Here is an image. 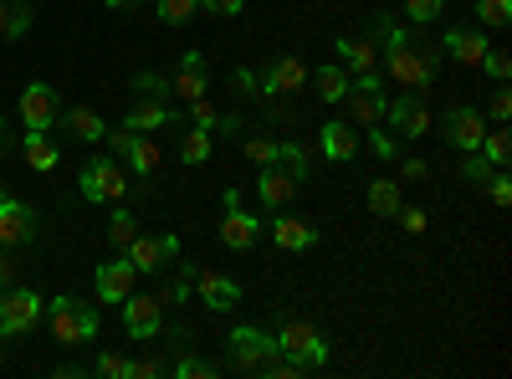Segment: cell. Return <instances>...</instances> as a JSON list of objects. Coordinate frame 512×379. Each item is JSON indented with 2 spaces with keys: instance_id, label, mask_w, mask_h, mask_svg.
<instances>
[{
  "instance_id": "cell-8",
  "label": "cell",
  "mask_w": 512,
  "mask_h": 379,
  "mask_svg": "<svg viewBox=\"0 0 512 379\" xmlns=\"http://www.w3.org/2000/svg\"><path fill=\"white\" fill-rule=\"evenodd\" d=\"M190 287L200 292V303H205L210 313H226V308L241 303V282L226 277V272H216V267H195V272H190Z\"/></svg>"
},
{
  "instance_id": "cell-5",
  "label": "cell",
  "mask_w": 512,
  "mask_h": 379,
  "mask_svg": "<svg viewBox=\"0 0 512 379\" xmlns=\"http://www.w3.org/2000/svg\"><path fill=\"white\" fill-rule=\"evenodd\" d=\"M272 339H277V354H287V359H303V364H308V374L328 364V344H323L318 323H308V318H287V323H277Z\"/></svg>"
},
{
  "instance_id": "cell-9",
  "label": "cell",
  "mask_w": 512,
  "mask_h": 379,
  "mask_svg": "<svg viewBox=\"0 0 512 379\" xmlns=\"http://www.w3.org/2000/svg\"><path fill=\"white\" fill-rule=\"evenodd\" d=\"M123 257L134 262V272H164L180 257V236H134L123 246Z\"/></svg>"
},
{
  "instance_id": "cell-15",
  "label": "cell",
  "mask_w": 512,
  "mask_h": 379,
  "mask_svg": "<svg viewBox=\"0 0 512 379\" xmlns=\"http://www.w3.org/2000/svg\"><path fill=\"white\" fill-rule=\"evenodd\" d=\"M57 123H62V134H72V139H82V144H103V139H108L103 113H98V108H88V103H77V108L57 113Z\"/></svg>"
},
{
  "instance_id": "cell-37",
  "label": "cell",
  "mask_w": 512,
  "mask_h": 379,
  "mask_svg": "<svg viewBox=\"0 0 512 379\" xmlns=\"http://www.w3.org/2000/svg\"><path fill=\"white\" fill-rule=\"evenodd\" d=\"M477 67H482L487 77H497V82H507V77H512V57H507V52H497V47H487V57H482Z\"/></svg>"
},
{
  "instance_id": "cell-16",
  "label": "cell",
  "mask_w": 512,
  "mask_h": 379,
  "mask_svg": "<svg viewBox=\"0 0 512 379\" xmlns=\"http://www.w3.org/2000/svg\"><path fill=\"white\" fill-rule=\"evenodd\" d=\"M134 282H139L134 262H128V257H113V262L98 267V298H103V303H123L128 292H134Z\"/></svg>"
},
{
  "instance_id": "cell-40",
  "label": "cell",
  "mask_w": 512,
  "mask_h": 379,
  "mask_svg": "<svg viewBox=\"0 0 512 379\" xmlns=\"http://www.w3.org/2000/svg\"><path fill=\"white\" fill-rule=\"evenodd\" d=\"M395 221H400V226H405L410 236H420L425 226H431V216H425L420 205H400V210H395Z\"/></svg>"
},
{
  "instance_id": "cell-7",
  "label": "cell",
  "mask_w": 512,
  "mask_h": 379,
  "mask_svg": "<svg viewBox=\"0 0 512 379\" xmlns=\"http://www.w3.org/2000/svg\"><path fill=\"white\" fill-rule=\"evenodd\" d=\"M77 190H82V200H93V205H113V200H123L128 180H123V170L113 159H93V164H82Z\"/></svg>"
},
{
  "instance_id": "cell-53",
  "label": "cell",
  "mask_w": 512,
  "mask_h": 379,
  "mask_svg": "<svg viewBox=\"0 0 512 379\" xmlns=\"http://www.w3.org/2000/svg\"><path fill=\"white\" fill-rule=\"evenodd\" d=\"M185 298H190V277H185V282H175V287H164V292H159V303H185Z\"/></svg>"
},
{
  "instance_id": "cell-36",
  "label": "cell",
  "mask_w": 512,
  "mask_h": 379,
  "mask_svg": "<svg viewBox=\"0 0 512 379\" xmlns=\"http://www.w3.org/2000/svg\"><path fill=\"white\" fill-rule=\"evenodd\" d=\"M175 374L180 379H216V364H205L200 354H180L175 359Z\"/></svg>"
},
{
  "instance_id": "cell-30",
  "label": "cell",
  "mask_w": 512,
  "mask_h": 379,
  "mask_svg": "<svg viewBox=\"0 0 512 379\" xmlns=\"http://www.w3.org/2000/svg\"><path fill=\"white\" fill-rule=\"evenodd\" d=\"M349 93V72L344 67H318V98L323 103H344Z\"/></svg>"
},
{
  "instance_id": "cell-34",
  "label": "cell",
  "mask_w": 512,
  "mask_h": 379,
  "mask_svg": "<svg viewBox=\"0 0 512 379\" xmlns=\"http://www.w3.org/2000/svg\"><path fill=\"white\" fill-rule=\"evenodd\" d=\"M195 11H200V0H159L164 26H185V21H195Z\"/></svg>"
},
{
  "instance_id": "cell-58",
  "label": "cell",
  "mask_w": 512,
  "mask_h": 379,
  "mask_svg": "<svg viewBox=\"0 0 512 379\" xmlns=\"http://www.w3.org/2000/svg\"><path fill=\"white\" fill-rule=\"evenodd\" d=\"M0 369H6V349H0Z\"/></svg>"
},
{
  "instance_id": "cell-50",
  "label": "cell",
  "mask_w": 512,
  "mask_h": 379,
  "mask_svg": "<svg viewBox=\"0 0 512 379\" xmlns=\"http://www.w3.org/2000/svg\"><path fill=\"white\" fill-rule=\"evenodd\" d=\"M487 190H492V200H497V205H507V200H512V185H507V175H497V170H492Z\"/></svg>"
},
{
  "instance_id": "cell-52",
  "label": "cell",
  "mask_w": 512,
  "mask_h": 379,
  "mask_svg": "<svg viewBox=\"0 0 512 379\" xmlns=\"http://www.w3.org/2000/svg\"><path fill=\"white\" fill-rule=\"evenodd\" d=\"M231 93H256V77H251L246 67H236V72H231Z\"/></svg>"
},
{
  "instance_id": "cell-22",
  "label": "cell",
  "mask_w": 512,
  "mask_h": 379,
  "mask_svg": "<svg viewBox=\"0 0 512 379\" xmlns=\"http://www.w3.org/2000/svg\"><path fill=\"white\" fill-rule=\"evenodd\" d=\"M344 103H349V118H354V129H369V123H384V93H364V88H349L344 93Z\"/></svg>"
},
{
  "instance_id": "cell-12",
  "label": "cell",
  "mask_w": 512,
  "mask_h": 379,
  "mask_svg": "<svg viewBox=\"0 0 512 379\" xmlns=\"http://www.w3.org/2000/svg\"><path fill=\"white\" fill-rule=\"evenodd\" d=\"M482 134H487L482 108H466V103L446 108V139H451L461 154H477V149H482Z\"/></svg>"
},
{
  "instance_id": "cell-33",
  "label": "cell",
  "mask_w": 512,
  "mask_h": 379,
  "mask_svg": "<svg viewBox=\"0 0 512 379\" xmlns=\"http://www.w3.org/2000/svg\"><path fill=\"white\" fill-rule=\"evenodd\" d=\"M210 149H216L210 129H190V134H185V144H180V159H185V164H205V159H210Z\"/></svg>"
},
{
  "instance_id": "cell-55",
  "label": "cell",
  "mask_w": 512,
  "mask_h": 379,
  "mask_svg": "<svg viewBox=\"0 0 512 379\" xmlns=\"http://www.w3.org/2000/svg\"><path fill=\"white\" fill-rule=\"evenodd\" d=\"M180 67H205V52H195V47H190V52H180Z\"/></svg>"
},
{
  "instance_id": "cell-38",
  "label": "cell",
  "mask_w": 512,
  "mask_h": 379,
  "mask_svg": "<svg viewBox=\"0 0 512 379\" xmlns=\"http://www.w3.org/2000/svg\"><path fill=\"white\" fill-rule=\"evenodd\" d=\"M185 108L195 113V129H210V134H216V123H221L216 103H210V98H195V103H185Z\"/></svg>"
},
{
  "instance_id": "cell-51",
  "label": "cell",
  "mask_w": 512,
  "mask_h": 379,
  "mask_svg": "<svg viewBox=\"0 0 512 379\" xmlns=\"http://www.w3.org/2000/svg\"><path fill=\"white\" fill-rule=\"evenodd\" d=\"M108 144H113V154H128V144H134V129H128V123H123V129H108Z\"/></svg>"
},
{
  "instance_id": "cell-43",
  "label": "cell",
  "mask_w": 512,
  "mask_h": 379,
  "mask_svg": "<svg viewBox=\"0 0 512 379\" xmlns=\"http://www.w3.org/2000/svg\"><path fill=\"white\" fill-rule=\"evenodd\" d=\"M405 16L425 26V21H436V16H441V0H405Z\"/></svg>"
},
{
  "instance_id": "cell-48",
  "label": "cell",
  "mask_w": 512,
  "mask_h": 379,
  "mask_svg": "<svg viewBox=\"0 0 512 379\" xmlns=\"http://www.w3.org/2000/svg\"><path fill=\"white\" fill-rule=\"evenodd\" d=\"M487 113H492L497 123H507V118H512V93H507V88H497V93H492V108H487Z\"/></svg>"
},
{
  "instance_id": "cell-35",
  "label": "cell",
  "mask_w": 512,
  "mask_h": 379,
  "mask_svg": "<svg viewBox=\"0 0 512 379\" xmlns=\"http://www.w3.org/2000/svg\"><path fill=\"white\" fill-rule=\"evenodd\" d=\"M477 16H482V26L502 31L512 21V0H477Z\"/></svg>"
},
{
  "instance_id": "cell-39",
  "label": "cell",
  "mask_w": 512,
  "mask_h": 379,
  "mask_svg": "<svg viewBox=\"0 0 512 379\" xmlns=\"http://www.w3.org/2000/svg\"><path fill=\"white\" fill-rule=\"evenodd\" d=\"M369 149H374L379 159H395V154H400V149H395V134L379 129V123H369Z\"/></svg>"
},
{
  "instance_id": "cell-10",
  "label": "cell",
  "mask_w": 512,
  "mask_h": 379,
  "mask_svg": "<svg viewBox=\"0 0 512 379\" xmlns=\"http://www.w3.org/2000/svg\"><path fill=\"white\" fill-rule=\"evenodd\" d=\"M36 231H41V221L26 200H11V195L0 200V246H31Z\"/></svg>"
},
{
  "instance_id": "cell-1",
  "label": "cell",
  "mask_w": 512,
  "mask_h": 379,
  "mask_svg": "<svg viewBox=\"0 0 512 379\" xmlns=\"http://www.w3.org/2000/svg\"><path fill=\"white\" fill-rule=\"evenodd\" d=\"M308 180V154L297 144H282L272 164H262V175H256V200H262L267 210H287V200L303 190Z\"/></svg>"
},
{
  "instance_id": "cell-3",
  "label": "cell",
  "mask_w": 512,
  "mask_h": 379,
  "mask_svg": "<svg viewBox=\"0 0 512 379\" xmlns=\"http://www.w3.org/2000/svg\"><path fill=\"white\" fill-rule=\"evenodd\" d=\"M226 359L236 374H272L277 364V339L262 328H231L226 333Z\"/></svg>"
},
{
  "instance_id": "cell-56",
  "label": "cell",
  "mask_w": 512,
  "mask_h": 379,
  "mask_svg": "<svg viewBox=\"0 0 512 379\" xmlns=\"http://www.w3.org/2000/svg\"><path fill=\"white\" fill-rule=\"evenodd\" d=\"M103 6H113V11H134L139 0H103Z\"/></svg>"
},
{
  "instance_id": "cell-23",
  "label": "cell",
  "mask_w": 512,
  "mask_h": 379,
  "mask_svg": "<svg viewBox=\"0 0 512 379\" xmlns=\"http://www.w3.org/2000/svg\"><path fill=\"white\" fill-rule=\"evenodd\" d=\"M272 236H277L282 251H308V246L318 241V231H313L303 216H277V221H272Z\"/></svg>"
},
{
  "instance_id": "cell-42",
  "label": "cell",
  "mask_w": 512,
  "mask_h": 379,
  "mask_svg": "<svg viewBox=\"0 0 512 379\" xmlns=\"http://www.w3.org/2000/svg\"><path fill=\"white\" fill-rule=\"evenodd\" d=\"M461 175L472 180V185H487V180H492V164H487L482 154H466V164H461Z\"/></svg>"
},
{
  "instance_id": "cell-28",
  "label": "cell",
  "mask_w": 512,
  "mask_h": 379,
  "mask_svg": "<svg viewBox=\"0 0 512 379\" xmlns=\"http://www.w3.org/2000/svg\"><path fill=\"white\" fill-rule=\"evenodd\" d=\"M369 210L374 216H395L400 210V185L395 180H369Z\"/></svg>"
},
{
  "instance_id": "cell-24",
  "label": "cell",
  "mask_w": 512,
  "mask_h": 379,
  "mask_svg": "<svg viewBox=\"0 0 512 379\" xmlns=\"http://www.w3.org/2000/svg\"><path fill=\"white\" fill-rule=\"evenodd\" d=\"M123 123H128L134 134H159V129H169V123H175V113H169L164 103H134Z\"/></svg>"
},
{
  "instance_id": "cell-11",
  "label": "cell",
  "mask_w": 512,
  "mask_h": 379,
  "mask_svg": "<svg viewBox=\"0 0 512 379\" xmlns=\"http://www.w3.org/2000/svg\"><path fill=\"white\" fill-rule=\"evenodd\" d=\"M57 93L47 88V82H26V93H21V123H26V134H47L52 123H57Z\"/></svg>"
},
{
  "instance_id": "cell-27",
  "label": "cell",
  "mask_w": 512,
  "mask_h": 379,
  "mask_svg": "<svg viewBox=\"0 0 512 379\" xmlns=\"http://www.w3.org/2000/svg\"><path fill=\"white\" fill-rule=\"evenodd\" d=\"M128 170H134V175H154L159 170V144L154 139H144V134H134V144H128Z\"/></svg>"
},
{
  "instance_id": "cell-29",
  "label": "cell",
  "mask_w": 512,
  "mask_h": 379,
  "mask_svg": "<svg viewBox=\"0 0 512 379\" xmlns=\"http://www.w3.org/2000/svg\"><path fill=\"white\" fill-rule=\"evenodd\" d=\"M169 93L185 98V103L205 98V67H180V72H175V82H169Z\"/></svg>"
},
{
  "instance_id": "cell-44",
  "label": "cell",
  "mask_w": 512,
  "mask_h": 379,
  "mask_svg": "<svg viewBox=\"0 0 512 379\" xmlns=\"http://www.w3.org/2000/svg\"><path fill=\"white\" fill-rule=\"evenodd\" d=\"M134 88H139V93H169V77L154 72V67H144V72L134 77Z\"/></svg>"
},
{
  "instance_id": "cell-20",
  "label": "cell",
  "mask_w": 512,
  "mask_h": 379,
  "mask_svg": "<svg viewBox=\"0 0 512 379\" xmlns=\"http://www.w3.org/2000/svg\"><path fill=\"white\" fill-rule=\"evenodd\" d=\"M338 57H344L354 72H374L379 67V36L364 31V36H338Z\"/></svg>"
},
{
  "instance_id": "cell-41",
  "label": "cell",
  "mask_w": 512,
  "mask_h": 379,
  "mask_svg": "<svg viewBox=\"0 0 512 379\" xmlns=\"http://www.w3.org/2000/svg\"><path fill=\"white\" fill-rule=\"evenodd\" d=\"M277 149H282V139H246V159H256V164H272Z\"/></svg>"
},
{
  "instance_id": "cell-54",
  "label": "cell",
  "mask_w": 512,
  "mask_h": 379,
  "mask_svg": "<svg viewBox=\"0 0 512 379\" xmlns=\"http://www.w3.org/2000/svg\"><path fill=\"white\" fill-rule=\"evenodd\" d=\"M405 180H425V159H405Z\"/></svg>"
},
{
  "instance_id": "cell-13",
  "label": "cell",
  "mask_w": 512,
  "mask_h": 379,
  "mask_svg": "<svg viewBox=\"0 0 512 379\" xmlns=\"http://www.w3.org/2000/svg\"><path fill=\"white\" fill-rule=\"evenodd\" d=\"M384 118H390V134L395 139H425V129H431V108L420 103V93L384 103Z\"/></svg>"
},
{
  "instance_id": "cell-46",
  "label": "cell",
  "mask_w": 512,
  "mask_h": 379,
  "mask_svg": "<svg viewBox=\"0 0 512 379\" xmlns=\"http://www.w3.org/2000/svg\"><path fill=\"white\" fill-rule=\"evenodd\" d=\"M164 374V359H134L128 364V379H159Z\"/></svg>"
},
{
  "instance_id": "cell-26",
  "label": "cell",
  "mask_w": 512,
  "mask_h": 379,
  "mask_svg": "<svg viewBox=\"0 0 512 379\" xmlns=\"http://www.w3.org/2000/svg\"><path fill=\"white\" fill-rule=\"evenodd\" d=\"M21 154H26V164H31V170H41V175H47V170H57V144H52L47 134H26Z\"/></svg>"
},
{
  "instance_id": "cell-2",
  "label": "cell",
  "mask_w": 512,
  "mask_h": 379,
  "mask_svg": "<svg viewBox=\"0 0 512 379\" xmlns=\"http://www.w3.org/2000/svg\"><path fill=\"white\" fill-rule=\"evenodd\" d=\"M384 72H390L405 93H431V82H436V67H441V47H431V41H405V47L395 52H384L379 57Z\"/></svg>"
},
{
  "instance_id": "cell-18",
  "label": "cell",
  "mask_w": 512,
  "mask_h": 379,
  "mask_svg": "<svg viewBox=\"0 0 512 379\" xmlns=\"http://www.w3.org/2000/svg\"><path fill=\"white\" fill-rule=\"evenodd\" d=\"M318 144H323V154H328L333 164H349V159L359 154V129H354V123H323Z\"/></svg>"
},
{
  "instance_id": "cell-32",
  "label": "cell",
  "mask_w": 512,
  "mask_h": 379,
  "mask_svg": "<svg viewBox=\"0 0 512 379\" xmlns=\"http://www.w3.org/2000/svg\"><path fill=\"white\" fill-rule=\"evenodd\" d=\"M134 236H139V216H134V210H113V221H108V241H113V251H123Z\"/></svg>"
},
{
  "instance_id": "cell-6",
  "label": "cell",
  "mask_w": 512,
  "mask_h": 379,
  "mask_svg": "<svg viewBox=\"0 0 512 379\" xmlns=\"http://www.w3.org/2000/svg\"><path fill=\"white\" fill-rule=\"evenodd\" d=\"M41 308H47V298H41L36 287H11L6 298H0V339H21V333H31Z\"/></svg>"
},
{
  "instance_id": "cell-19",
  "label": "cell",
  "mask_w": 512,
  "mask_h": 379,
  "mask_svg": "<svg viewBox=\"0 0 512 379\" xmlns=\"http://www.w3.org/2000/svg\"><path fill=\"white\" fill-rule=\"evenodd\" d=\"M446 57H456L461 67H477L487 57V36L472 31V26H451L446 31Z\"/></svg>"
},
{
  "instance_id": "cell-25",
  "label": "cell",
  "mask_w": 512,
  "mask_h": 379,
  "mask_svg": "<svg viewBox=\"0 0 512 379\" xmlns=\"http://www.w3.org/2000/svg\"><path fill=\"white\" fill-rule=\"evenodd\" d=\"M36 21L31 11V0H0V41H11V36H26Z\"/></svg>"
},
{
  "instance_id": "cell-17",
  "label": "cell",
  "mask_w": 512,
  "mask_h": 379,
  "mask_svg": "<svg viewBox=\"0 0 512 379\" xmlns=\"http://www.w3.org/2000/svg\"><path fill=\"white\" fill-rule=\"evenodd\" d=\"M308 82V67L297 62V57H272V67H267V77H262V93L267 98H287V93H297Z\"/></svg>"
},
{
  "instance_id": "cell-49",
  "label": "cell",
  "mask_w": 512,
  "mask_h": 379,
  "mask_svg": "<svg viewBox=\"0 0 512 379\" xmlns=\"http://www.w3.org/2000/svg\"><path fill=\"white\" fill-rule=\"evenodd\" d=\"M16 282V257H11V246H0V287H11Z\"/></svg>"
},
{
  "instance_id": "cell-21",
  "label": "cell",
  "mask_w": 512,
  "mask_h": 379,
  "mask_svg": "<svg viewBox=\"0 0 512 379\" xmlns=\"http://www.w3.org/2000/svg\"><path fill=\"white\" fill-rule=\"evenodd\" d=\"M256 231H262V221H256V216H246L241 205H226V221H221V241H226L231 251H246V246L256 241Z\"/></svg>"
},
{
  "instance_id": "cell-57",
  "label": "cell",
  "mask_w": 512,
  "mask_h": 379,
  "mask_svg": "<svg viewBox=\"0 0 512 379\" xmlns=\"http://www.w3.org/2000/svg\"><path fill=\"white\" fill-rule=\"evenodd\" d=\"M0 149H6V123H0Z\"/></svg>"
},
{
  "instance_id": "cell-4",
  "label": "cell",
  "mask_w": 512,
  "mask_h": 379,
  "mask_svg": "<svg viewBox=\"0 0 512 379\" xmlns=\"http://www.w3.org/2000/svg\"><path fill=\"white\" fill-rule=\"evenodd\" d=\"M47 323H52V339L72 349V344H88L98 333V308L77 303V298H52L47 303Z\"/></svg>"
},
{
  "instance_id": "cell-14",
  "label": "cell",
  "mask_w": 512,
  "mask_h": 379,
  "mask_svg": "<svg viewBox=\"0 0 512 379\" xmlns=\"http://www.w3.org/2000/svg\"><path fill=\"white\" fill-rule=\"evenodd\" d=\"M123 328H128V339H154V333L164 328V303L159 298H134V292H128L123 298Z\"/></svg>"
},
{
  "instance_id": "cell-59",
  "label": "cell",
  "mask_w": 512,
  "mask_h": 379,
  "mask_svg": "<svg viewBox=\"0 0 512 379\" xmlns=\"http://www.w3.org/2000/svg\"><path fill=\"white\" fill-rule=\"evenodd\" d=\"M0 200H6V185H0Z\"/></svg>"
},
{
  "instance_id": "cell-45",
  "label": "cell",
  "mask_w": 512,
  "mask_h": 379,
  "mask_svg": "<svg viewBox=\"0 0 512 379\" xmlns=\"http://www.w3.org/2000/svg\"><path fill=\"white\" fill-rule=\"evenodd\" d=\"M93 369H98L103 379H128V359H123V354H103Z\"/></svg>"
},
{
  "instance_id": "cell-47",
  "label": "cell",
  "mask_w": 512,
  "mask_h": 379,
  "mask_svg": "<svg viewBox=\"0 0 512 379\" xmlns=\"http://www.w3.org/2000/svg\"><path fill=\"white\" fill-rule=\"evenodd\" d=\"M241 6L246 0H200V11H210V16H241Z\"/></svg>"
},
{
  "instance_id": "cell-31",
  "label": "cell",
  "mask_w": 512,
  "mask_h": 379,
  "mask_svg": "<svg viewBox=\"0 0 512 379\" xmlns=\"http://www.w3.org/2000/svg\"><path fill=\"white\" fill-rule=\"evenodd\" d=\"M487 164H492V170H502V164H507V154H512V134L507 129H487L482 134V149H477Z\"/></svg>"
}]
</instances>
